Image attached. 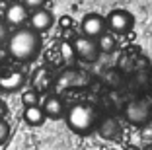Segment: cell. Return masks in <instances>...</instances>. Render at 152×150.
<instances>
[{
  "instance_id": "5",
  "label": "cell",
  "mask_w": 152,
  "mask_h": 150,
  "mask_svg": "<svg viewBox=\"0 0 152 150\" xmlns=\"http://www.w3.org/2000/svg\"><path fill=\"white\" fill-rule=\"evenodd\" d=\"M105 20L98 14H88L84 20H82V35L90 37V39H98L99 35L105 33Z\"/></svg>"
},
{
  "instance_id": "1",
  "label": "cell",
  "mask_w": 152,
  "mask_h": 150,
  "mask_svg": "<svg viewBox=\"0 0 152 150\" xmlns=\"http://www.w3.org/2000/svg\"><path fill=\"white\" fill-rule=\"evenodd\" d=\"M41 49V37L29 27H18L8 37V53L16 61H33Z\"/></svg>"
},
{
  "instance_id": "19",
  "label": "cell",
  "mask_w": 152,
  "mask_h": 150,
  "mask_svg": "<svg viewBox=\"0 0 152 150\" xmlns=\"http://www.w3.org/2000/svg\"><path fill=\"white\" fill-rule=\"evenodd\" d=\"M4 2H8V4H12V2H18V0H4Z\"/></svg>"
},
{
  "instance_id": "4",
  "label": "cell",
  "mask_w": 152,
  "mask_h": 150,
  "mask_svg": "<svg viewBox=\"0 0 152 150\" xmlns=\"http://www.w3.org/2000/svg\"><path fill=\"white\" fill-rule=\"evenodd\" d=\"M27 20H29V10L22 4V0L8 4V8H6V12H4V22L8 23V27H16V29H18Z\"/></svg>"
},
{
  "instance_id": "17",
  "label": "cell",
  "mask_w": 152,
  "mask_h": 150,
  "mask_svg": "<svg viewBox=\"0 0 152 150\" xmlns=\"http://www.w3.org/2000/svg\"><path fill=\"white\" fill-rule=\"evenodd\" d=\"M4 113H6V105L2 102H0V119H2V117H4Z\"/></svg>"
},
{
  "instance_id": "12",
  "label": "cell",
  "mask_w": 152,
  "mask_h": 150,
  "mask_svg": "<svg viewBox=\"0 0 152 150\" xmlns=\"http://www.w3.org/2000/svg\"><path fill=\"white\" fill-rule=\"evenodd\" d=\"M22 102H23V105H26V107H29V105H39V96H37L35 90H27V92L22 94Z\"/></svg>"
},
{
  "instance_id": "7",
  "label": "cell",
  "mask_w": 152,
  "mask_h": 150,
  "mask_svg": "<svg viewBox=\"0 0 152 150\" xmlns=\"http://www.w3.org/2000/svg\"><path fill=\"white\" fill-rule=\"evenodd\" d=\"M29 29H33L35 33H41V31H47L51 26H53V14L49 10H35V12H29Z\"/></svg>"
},
{
  "instance_id": "13",
  "label": "cell",
  "mask_w": 152,
  "mask_h": 150,
  "mask_svg": "<svg viewBox=\"0 0 152 150\" xmlns=\"http://www.w3.org/2000/svg\"><path fill=\"white\" fill-rule=\"evenodd\" d=\"M22 4L26 6L29 12H35V10H41L45 6V0H22Z\"/></svg>"
},
{
  "instance_id": "8",
  "label": "cell",
  "mask_w": 152,
  "mask_h": 150,
  "mask_svg": "<svg viewBox=\"0 0 152 150\" xmlns=\"http://www.w3.org/2000/svg\"><path fill=\"white\" fill-rule=\"evenodd\" d=\"M26 82V76L20 70H8L4 74H0V90L4 92H14V90H20Z\"/></svg>"
},
{
  "instance_id": "9",
  "label": "cell",
  "mask_w": 152,
  "mask_h": 150,
  "mask_svg": "<svg viewBox=\"0 0 152 150\" xmlns=\"http://www.w3.org/2000/svg\"><path fill=\"white\" fill-rule=\"evenodd\" d=\"M43 111L47 117H51V119H58L61 115H63L64 111V105H63V100L57 96H49L47 100H45L43 103Z\"/></svg>"
},
{
  "instance_id": "3",
  "label": "cell",
  "mask_w": 152,
  "mask_h": 150,
  "mask_svg": "<svg viewBox=\"0 0 152 150\" xmlns=\"http://www.w3.org/2000/svg\"><path fill=\"white\" fill-rule=\"evenodd\" d=\"M72 47H74L76 57H80L82 61H96L99 57V47L96 39H90L86 35H80L72 41Z\"/></svg>"
},
{
  "instance_id": "15",
  "label": "cell",
  "mask_w": 152,
  "mask_h": 150,
  "mask_svg": "<svg viewBox=\"0 0 152 150\" xmlns=\"http://www.w3.org/2000/svg\"><path fill=\"white\" fill-rule=\"evenodd\" d=\"M8 37H10V27L4 20H0V45L4 43V41L8 43Z\"/></svg>"
},
{
  "instance_id": "6",
  "label": "cell",
  "mask_w": 152,
  "mask_h": 150,
  "mask_svg": "<svg viewBox=\"0 0 152 150\" xmlns=\"http://www.w3.org/2000/svg\"><path fill=\"white\" fill-rule=\"evenodd\" d=\"M107 27L111 31H117V33H125L133 27V16L125 10H111L105 20Z\"/></svg>"
},
{
  "instance_id": "11",
  "label": "cell",
  "mask_w": 152,
  "mask_h": 150,
  "mask_svg": "<svg viewBox=\"0 0 152 150\" xmlns=\"http://www.w3.org/2000/svg\"><path fill=\"white\" fill-rule=\"evenodd\" d=\"M96 41H98L99 53H111L113 49H115V37H113L111 33H103V35H99Z\"/></svg>"
},
{
  "instance_id": "10",
  "label": "cell",
  "mask_w": 152,
  "mask_h": 150,
  "mask_svg": "<svg viewBox=\"0 0 152 150\" xmlns=\"http://www.w3.org/2000/svg\"><path fill=\"white\" fill-rule=\"evenodd\" d=\"M23 121L31 127H37L45 121V111L41 105H29L23 109Z\"/></svg>"
},
{
  "instance_id": "18",
  "label": "cell",
  "mask_w": 152,
  "mask_h": 150,
  "mask_svg": "<svg viewBox=\"0 0 152 150\" xmlns=\"http://www.w3.org/2000/svg\"><path fill=\"white\" fill-rule=\"evenodd\" d=\"M125 150H140L139 146H134V144H129V146H125Z\"/></svg>"
},
{
  "instance_id": "2",
  "label": "cell",
  "mask_w": 152,
  "mask_h": 150,
  "mask_svg": "<svg viewBox=\"0 0 152 150\" xmlns=\"http://www.w3.org/2000/svg\"><path fill=\"white\" fill-rule=\"evenodd\" d=\"M96 121H98V115L96 109L88 103H74V105L68 109L66 113V123L78 135H86L92 129L96 127Z\"/></svg>"
},
{
  "instance_id": "14",
  "label": "cell",
  "mask_w": 152,
  "mask_h": 150,
  "mask_svg": "<svg viewBox=\"0 0 152 150\" xmlns=\"http://www.w3.org/2000/svg\"><path fill=\"white\" fill-rule=\"evenodd\" d=\"M61 53H63V57L66 59V61H72V59L76 57V53H74V47H72V43H63V45H61Z\"/></svg>"
},
{
  "instance_id": "16",
  "label": "cell",
  "mask_w": 152,
  "mask_h": 150,
  "mask_svg": "<svg viewBox=\"0 0 152 150\" xmlns=\"http://www.w3.org/2000/svg\"><path fill=\"white\" fill-rule=\"evenodd\" d=\"M8 135H10V125L4 119H0V144L8 138Z\"/></svg>"
},
{
  "instance_id": "20",
  "label": "cell",
  "mask_w": 152,
  "mask_h": 150,
  "mask_svg": "<svg viewBox=\"0 0 152 150\" xmlns=\"http://www.w3.org/2000/svg\"><path fill=\"white\" fill-rule=\"evenodd\" d=\"M142 150H152V144H150V146H146V148H142Z\"/></svg>"
}]
</instances>
